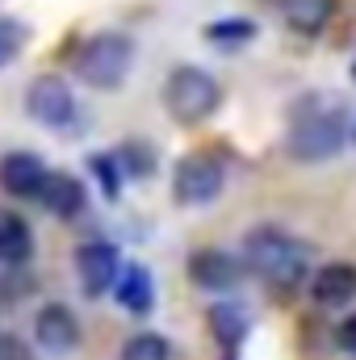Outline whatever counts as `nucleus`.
Here are the masks:
<instances>
[{
    "instance_id": "nucleus-1",
    "label": "nucleus",
    "mask_w": 356,
    "mask_h": 360,
    "mask_svg": "<svg viewBox=\"0 0 356 360\" xmlns=\"http://www.w3.org/2000/svg\"><path fill=\"white\" fill-rule=\"evenodd\" d=\"M348 105L336 92H306L293 113H289V130H285V147L298 164H327L344 151L348 143Z\"/></svg>"
},
{
    "instance_id": "nucleus-2",
    "label": "nucleus",
    "mask_w": 356,
    "mask_h": 360,
    "mask_svg": "<svg viewBox=\"0 0 356 360\" xmlns=\"http://www.w3.org/2000/svg\"><path fill=\"white\" fill-rule=\"evenodd\" d=\"M243 269H252L260 281H272L281 289L302 285L310 269H306V248L285 235L281 226H256L243 239Z\"/></svg>"
},
{
    "instance_id": "nucleus-3",
    "label": "nucleus",
    "mask_w": 356,
    "mask_h": 360,
    "mask_svg": "<svg viewBox=\"0 0 356 360\" xmlns=\"http://www.w3.org/2000/svg\"><path fill=\"white\" fill-rule=\"evenodd\" d=\"M72 68H76V76H80L89 89L109 92L130 76V68H134V42H130L126 34H117V30L92 34V38L80 42Z\"/></svg>"
},
{
    "instance_id": "nucleus-4",
    "label": "nucleus",
    "mask_w": 356,
    "mask_h": 360,
    "mask_svg": "<svg viewBox=\"0 0 356 360\" xmlns=\"http://www.w3.org/2000/svg\"><path fill=\"white\" fill-rule=\"evenodd\" d=\"M164 105H168V113L177 117L180 126H201L205 117L218 113L222 89H218V80L205 68L180 63V68H172V76L164 84Z\"/></svg>"
},
{
    "instance_id": "nucleus-5",
    "label": "nucleus",
    "mask_w": 356,
    "mask_h": 360,
    "mask_svg": "<svg viewBox=\"0 0 356 360\" xmlns=\"http://www.w3.org/2000/svg\"><path fill=\"white\" fill-rule=\"evenodd\" d=\"M222 184H227L222 164L214 155H205V151L184 155L172 168V197H177L180 205H210L222 193Z\"/></svg>"
},
{
    "instance_id": "nucleus-6",
    "label": "nucleus",
    "mask_w": 356,
    "mask_h": 360,
    "mask_svg": "<svg viewBox=\"0 0 356 360\" xmlns=\"http://www.w3.org/2000/svg\"><path fill=\"white\" fill-rule=\"evenodd\" d=\"M25 113L46 126V130H63L76 122V96L68 89V80L59 76H38L30 89H25Z\"/></svg>"
},
{
    "instance_id": "nucleus-7",
    "label": "nucleus",
    "mask_w": 356,
    "mask_h": 360,
    "mask_svg": "<svg viewBox=\"0 0 356 360\" xmlns=\"http://www.w3.org/2000/svg\"><path fill=\"white\" fill-rule=\"evenodd\" d=\"M189 281L205 293H235L243 285V260H235L222 248H205L189 256Z\"/></svg>"
},
{
    "instance_id": "nucleus-8",
    "label": "nucleus",
    "mask_w": 356,
    "mask_h": 360,
    "mask_svg": "<svg viewBox=\"0 0 356 360\" xmlns=\"http://www.w3.org/2000/svg\"><path fill=\"white\" fill-rule=\"evenodd\" d=\"M117 269H122V260H117L113 243L89 239V243L76 248V276H80V289L89 297H105L113 289V281H117Z\"/></svg>"
},
{
    "instance_id": "nucleus-9",
    "label": "nucleus",
    "mask_w": 356,
    "mask_h": 360,
    "mask_svg": "<svg viewBox=\"0 0 356 360\" xmlns=\"http://www.w3.org/2000/svg\"><path fill=\"white\" fill-rule=\"evenodd\" d=\"M34 335H38V348H46L51 356H68V352L80 348V323L63 302H51V306L38 310Z\"/></svg>"
},
{
    "instance_id": "nucleus-10",
    "label": "nucleus",
    "mask_w": 356,
    "mask_h": 360,
    "mask_svg": "<svg viewBox=\"0 0 356 360\" xmlns=\"http://www.w3.org/2000/svg\"><path fill=\"white\" fill-rule=\"evenodd\" d=\"M46 180V164L30 151H13L0 160V188L8 197H21V201H38V188Z\"/></svg>"
},
{
    "instance_id": "nucleus-11",
    "label": "nucleus",
    "mask_w": 356,
    "mask_h": 360,
    "mask_svg": "<svg viewBox=\"0 0 356 360\" xmlns=\"http://www.w3.org/2000/svg\"><path fill=\"white\" fill-rule=\"evenodd\" d=\"M38 201L55 218H76L84 210V184L72 176V172H46L42 188H38Z\"/></svg>"
},
{
    "instance_id": "nucleus-12",
    "label": "nucleus",
    "mask_w": 356,
    "mask_h": 360,
    "mask_svg": "<svg viewBox=\"0 0 356 360\" xmlns=\"http://www.w3.org/2000/svg\"><path fill=\"white\" fill-rule=\"evenodd\" d=\"M113 293H117V306L130 310V314H151L155 306V285H151V272L143 264H126L117 269V281H113Z\"/></svg>"
},
{
    "instance_id": "nucleus-13",
    "label": "nucleus",
    "mask_w": 356,
    "mask_h": 360,
    "mask_svg": "<svg viewBox=\"0 0 356 360\" xmlns=\"http://www.w3.org/2000/svg\"><path fill=\"white\" fill-rule=\"evenodd\" d=\"M310 281V293L319 306H348L356 297V269L352 264H323Z\"/></svg>"
},
{
    "instance_id": "nucleus-14",
    "label": "nucleus",
    "mask_w": 356,
    "mask_h": 360,
    "mask_svg": "<svg viewBox=\"0 0 356 360\" xmlns=\"http://www.w3.org/2000/svg\"><path fill=\"white\" fill-rule=\"evenodd\" d=\"M281 13H285L289 30L314 38V34L327 30V21H331V13H336V0H281Z\"/></svg>"
},
{
    "instance_id": "nucleus-15",
    "label": "nucleus",
    "mask_w": 356,
    "mask_h": 360,
    "mask_svg": "<svg viewBox=\"0 0 356 360\" xmlns=\"http://www.w3.org/2000/svg\"><path fill=\"white\" fill-rule=\"evenodd\" d=\"M30 252H34L30 222L17 218V214H0V260H8V264H25Z\"/></svg>"
},
{
    "instance_id": "nucleus-16",
    "label": "nucleus",
    "mask_w": 356,
    "mask_h": 360,
    "mask_svg": "<svg viewBox=\"0 0 356 360\" xmlns=\"http://www.w3.org/2000/svg\"><path fill=\"white\" fill-rule=\"evenodd\" d=\"M210 327H214V335H218L227 348H235V344L248 335V314H243L239 306H231V302H218V306L210 310Z\"/></svg>"
},
{
    "instance_id": "nucleus-17",
    "label": "nucleus",
    "mask_w": 356,
    "mask_h": 360,
    "mask_svg": "<svg viewBox=\"0 0 356 360\" xmlns=\"http://www.w3.org/2000/svg\"><path fill=\"white\" fill-rule=\"evenodd\" d=\"M122 360H172V344L155 331H139L122 344Z\"/></svg>"
},
{
    "instance_id": "nucleus-18",
    "label": "nucleus",
    "mask_w": 356,
    "mask_h": 360,
    "mask_svg": "<svg viewBox=\"0 0 356 360\" xmlns=\"http://www.w3.org/2000/svg\"><path fill=\"white\" fill-rule=\"evenodd\" d=\"M205 38L222 51H239L256 38V25L252 21H214V25H205Z\"/></svg>"
},
{
    "instance_id": "nucleus-19",
    "label": "nucleus",
    "mask_w": 356,
    "mask_h": 360,
    "mask_svg": "<svg viewBox=\"0 0 356 360\" xmlns=\"http://www.w3.org/2000/svg\"><path fill=\"white\" fill-rule=\"evenodd\" d=\"M113 160H117V164H122L130 176H147V172L155 168V151H151L147 143H126V147H122Z\"/></svg>"
},
{
    "instance_id": "nucleus-20",
    "label": "nucleus",
    "mask_w": 356,
    "mask_h": 360,
    "mask_svg": "<svg viewBox=\"0 0 356 360\" xmlns=\"http://www.w3.org/2000/svg\"><path fill=\"white\" fill-rule=\"evenodd\" d=\"M25 51V25L13 17H0V68H8Z\"/></svg>"
},
{
    "instance_id": "nucleus-21",
    "label": "nucleus",
    "mask_w": 356,
    "mask_h": 360,
    "mask_svg": "<svg viewBox=\"0 0 356 360\" xmlns=\"http://www.w3.org/2000/svg\"><path fill=\"white\" fill-rule=\"evenodd\" d=\"M92 172L101 176L105 197H117V193H122V168H117V160H109V155H96V160H92Z\"/></svg>"
},
{
    "instance_id": "nucleus-22",
    "label": "nucleus",
    "mask_w": 356,
    "mask_h": 360,
    "mask_svg": "<svg viewBox=\"0 0 356 360\" xmlns=\"http://www.w3.org/2000/svg\"><path fill=\"white\" fill-rule=\"evenodd\" d=\"M0 360H38V356L17 331H0Z\"/></svg>"
},
{
    "instance_id": "nucleus-23",
    "label": "nucleus",
    "mask_w": 356,
    "mask_h": 360,
    "mask_svg": "<svg viewBox=\"0 0 356 360\" xmlns=\"http://www.w3.org/2000/svg\"><path fill=\"white\" fill-rule=\"evenodd\" d=\"M336 344H340V348H344L348 356L356 352V314H348V319H344V323L336 327Z\"/></svg>"
},
{
    "instance_id": "nucleus-24",
    "label": "nucleus",
    "mask_w": 356,
    "mask_h": 360,
    "mask_svg": "<svg viewBox=\"0 0 356 360\" xmlns=\"http://www.w3.org/2000/svg\"><path fill=\"white\" fill-rule=\"evenodd\" d=\"M352 80H356V63H352Z\"/></svg>"
},
{
    "instance_id": "nucleus-25",
    "label": "nucleus",
    "mask_w": 356,
    "mask_h": 360,
    "mask_svg": "<svg viewBox=\"0 0 356 360\" xmlns=\"http://www.w3.org/2000/svg\"><path fill=\"white\" fill-rule=\"evenodd\" d=\"M352 360H356V352H352Z\"/></svg>"
},
{
    "instance_id": "nucleus-26",
    "label": "nucleus",
    "mask_w": 356,
    "mask_h": 360,
    "mask_svg": "<svg viewBox=\"0 0 356 360\" xmlns=\"http://www.w3.org/2000/svg\"><path fill=\"white\" fill-rule=\"evenodd\" d=\"M352 134H356V130H352Z\"/></svg>"
}]
</instances>
